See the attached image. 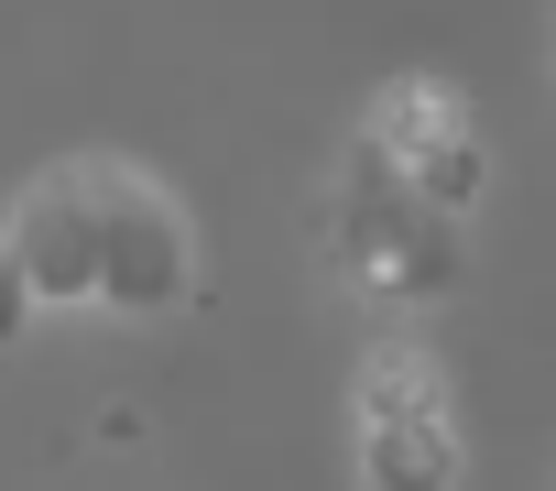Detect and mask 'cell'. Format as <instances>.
Instances as JSON below:
<instances>
[{
    "label": "cell",
    "mask_w": 556,
    "mask_h": 491,
    "mask_svg": "<svg viewBox=\"0 0 556 491\" xmlns=\"http://www.w3.org/2000/svg\"><path fill=\"white\" fill-rule=\"evenodd\" d=\"M339 240H350V274L382 285V295H437L447 285V240L426 229V207L404 197V175L361 142L350 175H339Z\"/></svg>",
    "instance_id": "cell-2"
},
{
    "label": "cell",
    "mask_w": 556,
    "mask_h": 491,
    "mask_svg": "<svg viewBox=\"0 0 556 491\" xmlns=\"http://www.w3.org/2000/svg\"><path fill=\"white\" fill-rule=\"evenodd\" d=\"M0 263L23 274L34 306H88L99 295V240H88V175H55L23 197L12 240H0Z\"/></svg>",
    "instance_id": "cell-3"
},
{
    "label": "cell",
    "mask_w": 556,
    "mask_h": 491,
    "mask_svg": "<svg viewBox=\"0 0 556 491\" xmlns=\"http://www.w3.org/2000/svg\"><path fill=\"white\" fill-rule=\"evenodd\" d=\"M88 240H99V295H88V306H121V317L186 306V285H197L186 218H175L142 175H88Z\"/></svg>",
    "instance_id": "cell-1"
},
{
    "label": "cell",
    "mask_w": 556,
    "mask_h": 491,
    "mask_svg": "<svg viewBox=\"0 0 556 491\" xmlns=\"http://www.w3.org/2000/svg\"><path fill=\"white\" fill-rule=\"evenodd\" d=\"M393 415H437V361L426 350H371L361 361V426H393Z\"/></svg>",
    "instance_id": "cell-7"
},
{
    "label": "cell",
    "mask_w": 556,
    "mask_h": 491,
    "mask_svg": "<svg viewBox=\"0 0 556 491\" xmlns=\"http://www.w3.org/2000/svg\"><path fill=\"white\" fill-rule=\"evenodd\" d=\"M23 317H34V295H23V274L0 263V339H23Z\"/></svg>",
    "instance_id": "cell-8"
},
{
    "label": "cell",
    "mask_w": 556,
    "mask_h": 491,
    "mask_svg": "<svg viewBox=\"0 0 556 491\" xmlns=\"http://www.w3.org/2000/svg\"><path fill=\"white\" fill-rule=\"evenodd\" d=\"M361 480H371V491H458V437H447V415L361 426Z\"/></svg>",
    "instance_id": "cell-4"
},
{
    "label": "cell",
    "mask_w": 556,
    "mask_h": 491,
    "mask_svg": "<svg viewBox=\"0 0 556 491\" xmlns=\"http://www.w3.org/2000/svg\"><path fill=\"white\" fill-rule=\"evenodd\" d=\"M447 131H458V99H447V88H426V77H404V88H382V99H371V153H382V164H415V153H426V142H447Z\"/></svg>",
    "instance_id": "cell-5"
},
{
    "label": "cell",
    "mask_w": 556,
    "mask_h": 491,
    "mask_svg": "<svg viewBox=\"0 0 556 491\" xmlns=\"http://www.w3.org/2000/svg\"><path fill=\"white\" fill-rule=\"evenodd\" d=\"M393 175H404V197H415L426 218H458V207H480V175H491V164H480V131L458 121L447 142H426V153L393 164Z\"/></svg>",
    "instance_id": "cell-6"
}]
</instances>
